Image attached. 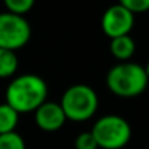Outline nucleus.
Segmentation results:
<instances>
[{"label": "nucleus", "instance_id": "1", "mask_svg": "<svg viewBox=\"0 0 149 149\" xmlns=\"http://www.w3.org/2000/svg\"><path fill=\"white\" fill-rule=\"evenodd\" d=\"M48 97L45 80L36 74H22L13 78L6 88V103L19 114L35 111Z\"/></svg>", "mask_w": 149, "mask_h": 149}, {"label": "nucleus", "instance_id": "2", "mask_svg": "<svg viewBox=\"0 0 149 149\" xmlns=\"http://www.w3.org/2000/svg\"><path fill=\"white\" fill-rule=\"evenodd\" d=\"M149 78L145 67L125 61L113 65L106 77V84L109 90L117 97L132 99L141 96L148 87Z\"/></svg>", "mask_w": 149, "mask_h": 149}, {"label": "nucleus", "instance_id": "3", "mask_svg": "<svg viewBox=\"0 0 149 149\" xmlns=\"http://www.w3.org/2000/svg\"><path fill=\"white\" fill-rule=\"evenodd\" d=\"M59 104L67 116V120L87 122L97 111L99 97L90 86L74 84L64 91Z\"/></svg>", "mask_w": 149, "mask_h": 149}, {"label": "nucleus", "instance_id": "4", "mask_svg": "<svg viewBox=\"0 0 149 149\" xmlns=\"http://www.w3.org/2000/svg\"><path fill=\"white\" fill-rule=\"evenodd\" d=\"M93 136L101 149L125 148L132 136V129L127 120L117 114H106L93 125Z\"/></svg>", "mask_w": 149, "mask_h": 149}, {"label": "nucleus", "instance_id": "5", "mask_svg": "<svg viewBox=\"0 0 149 149\" xmlns=\"http://www.w3.org/2000/svg\"><path fill=\"white\" fill-rule=\"evenodd\" d=\"M32 36V28L22 15L0 13V48L16 51L23 48Z\"/></svg>", "mask_w": 149, "mask_h": 149}, {"label": "nucleus", "instance_id": "6", "mask_svg": "<svg viewBox=\"0 0 149 149\" xmlns=\"http://www.w3.org/2000/svg\"><path fill=\"white\" fill-rule=\"evenodd\" d=\"M135 25V15L122 4L110 6L101 16V29L110 38L129 35Z\"/></svg>", "mask_w": 149, "mask_h": 149}, {"label": "nucleus", "instance_id": "7", "mask_svg": "<svg viewBox=\"0 0 149 149\" xmlns=\"http://www.w3.org/2000/svg\"><path fill=\"white\" fill-rule=\"evenodd\" d=\"M67 122V116L59 103L45 101L35 110V123L44 132H56Z\"/></svg>", "mask_w": 149, "mask_h": 149}, {"label": "nucleus", "instance_id": "8", "mask_svg": "<svg viewBox=\"0 0 149 149\" xmlns=\"http://www.w3.org/2000/svg\"><path fill=\"white\" fill-rule=\"evenodd\" d=\"M135 51H136V44L130 35L117 36L110 41V52L120 62L129 61L133 56Z\"/></svg>", "mask_w": 149, "mask_h": 149}, {"label": "nucleus", "instance_id": "9", "mask_svg": "<svg viewBox=\"0 0 149 149\" xmlns=\"http://www.w3.org/2000/svg\"><path fill=\"white\" fill-rule=\"evenodd\" d=\"M19 123V113L6 101L0 104V135L15 132Z\"/></svg>", "mask_w": 149, "mask_h": 149}, {"label": "nucleus", "instance_id": "10", "mask_svg": "<svg viewBox=\"0 0 149 149\" xmlns=\"http://www.w3.org/2000/svg\"><path fill=\"white\" fill-rule=\"evenodd\" d=\"M19 59L15 51L0 48V78H9L16 74Z\"/></svg>", "mask_w": 149, "mask_h": 149}, {"label": "nucleus", "instance_id": "11", "mask_svg": "<svg viewBox=\"0 0 149 149\" xmlns=\"http://www.w3.org/2000/svg\"><path fill=\"white\" fill-rule=\"evenodd\" d=\"M0 149H26L25 139L15 130L0 135Z\"/></svg>", "mask_w": 149, "mask_h": 149}, {"label": "nucleus", "instance_id": "12", "mask_svg": "<svg viewBox=\"0 0 149 149\" xmlns=\"http://www.w3.org/2000/svg\"><path fill=\"white\" fill-rule=\"evenodd\" d=\"M36 0H3L7 12L25 16L35 4Z\"/></svg>", "mask_w": 149, "mask_h": 149}, {"label": "nucleus", "instance_id": "13", "mask_svg": "<svg viewBox=\"0 0 149 149\" xmlns=\"http://www.w3.org/2000/svg\"><path fill=\"white\" fill-rule=\"evenodd\" d=\"M74 148L75 149H99V145H97V141L93 136L91 130H88V132H81L75 138Z\"/></svg>", "mask_w": 149, "mask_h": 149}, {"label": "nucleus", "instance_id": "14", "mask_svg": "<svg viewBox=\"0 0 149 149\" xmlns=\"http://www.w3.org/2000/svg\"><path fill=\"white\" fill-rule=\"evenodd\" d=\"M119 4L130 10L133 15L149 10V0H119Z\"/></svg>", "mask_w": 149, "mask_h": 149}, {"label": "nucleus", "instance_id": "15", "mask_svg": "<svg viewBox=\"0 0 149 149\" xmlns=\"http://www.w3.org/2000/svg\"><path fill=\"white\" fill-rule=\"evenodd\" d=\"M145 71H146V75H148V78H149V61H148V64L145 65Z\"/></svg>", "mask_w": 149, "mask_h": 149}]
</instances>
